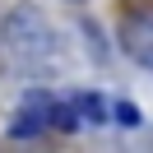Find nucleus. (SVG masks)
I'll list each match as a JSON object with an SVG mask.
<instances>
[{
    "label": "nucleus",
    "instance_id": "4",
    "mask_svg": "<svg viewBox=\"0 0 153 153\" xmlns=\"http://www.w3.org/2000/svg\"><path fill=\"white\" fill-rule=\"evenodd\" d=\"M79 111H74V102H51V130H60V134H74L79 130Z\"/></svg>",
    "mask_w": 153,
    "mask_h": 153
},
{
    "label": "nucleus",
    "instance_id": "6",
    "mask_svg": "<svg viewBox=\"0 0 153 153\" xmlns=\"http://www.w3.org/2000/svg\"><path fill=\"white\" fill-rule=\"evenodd\" d=\"M70 5H84V0H70Z\"/></svg>",
    "mask_w": 153,
    "mask_h": 153
},
{
    "label": "nucleus",
    "instance_id": "2",
    "mask_svg": "<svg viewBox=\"0 0 153 153\" xmlns=\"http://www.w3.org/2000/svg\"><path fill=\"white\" fill-rule=\"evenodd\" d=\"M121 47H125V56H130L134 65L153 70V5H139V10L125 14V23H121Z\"/></svg>",
    "mask_w": 153,
    "mask_h": 153
},
{
    "label": "nucleus",
    "instance_id": "3",
    "mask_svg": "<svg viewBox=\"0 0 153 153\" xmlns=\"http://www.w3.org/2000/svg\"><path fill=\"white\" fill-rule=\"evenodd\" d=\"M70 102H74L79 121H88V125H107L111 121V107H107L102 93H70Z\"/></svg>",
    "mask_w": 153,
    "mask_h": 153
},
{
    "label": "nucleus",
    "instance_id": "5",
    "mask_svg": "<svg viewBox=\"0 0 153 153\" xmlns=\"http://www.w3.org/2000/svg\"><path fill=\"white\" fill-rule=\"evenodd\" d=\"M111 111H116V121H121V125H139V121H144V116H139V107H134V102H125V97L111 107Z\"/></svg>",
    "mask_w": 153,
    "mask_h": 153
},
{
    "label": "nucleus",
    "instance_id": "1",
    "mask_svg": "<svg viewBox=\"0 0 153 153\" xmlns=\"http://www.w3.org/2000/svg\"><path fill=\"white\" fill-rule=\"evenodd\" d=\"M0 47L10 56V65H19L23 74H42L56 60V28L47 23V14L33 5H14L0 23Z\"/></svg>",
    "mask_w": 153,
    "mask_h": 153
}]
</instances>
